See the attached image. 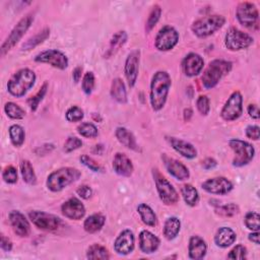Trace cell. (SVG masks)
<instances>
[{
	"label": "cell",
	"mask_w": 260,
	"mask_h": 260,
	"mask_svg": "<svg viewBox=\"0 0 260 260\" xmlns=\"http://www.w3.org/2000/svg\"><path fill=\"white\" fill-rule=\"evenodd\" d=\"M172 85V79L167 71H157L153 74L150 81L149 101L153 111L164 108Z\"/></svg>",
	"instance_id": "1"
},
{
	"label": "cell",
	"mask_w": 260,
	"mask_h": 260,
	"mask_svg": "<svg viewBox=\"0 0 260 260\" xmlns=\"http://www.w3.org/2000/svg\"><path fill=\"white\" fill-rule=\"evenodd\" d=\"M80 176L81 173L79 170L72 167H63L52 172L48 176L46 185L50 191L60 192L77 181Z\"/></svg>",
	"instance_id": "2"
},
{
	"label": "cell",
	"mask_w": 260,
	"mask_h": 260,
	"mask_svg": "<svg viewBox=\"0 0 260 260\" xmlns=\"http://www.w3.org/2000/svg\"><path fill=\"white\" fill-rule=\"evenodd\" d=\"M36 73L29 68H22L16 71L7 82L8 92L15 96H23L35 84Z\"/></svg>",
	"instance_id": "3"
},
{
	"label": "cell",
	"mask_w": 260,
	"mask_h": 260,
	"mask_svg": "<svg viewBox=\"0 0 260 260\" xmlns=\"http://www.w3.org/2000/svg\"><path fill=\"white\" fill-rule=\"evenodd\" d=\"M232 62L222 60V59H215L212 60L208 66L205 68L202 76L201 81L206 89L213 88L219 80L226 75L232 70Z\"/></svg>",
	"instance_id": "4"
},
{
	"label": "cell",
	"mask_w": 260,
	"mask_h": 260,
	"mask_svg": "<svg viewBox=\"0 0 260 260\" xmlns=\"http://www.w3.org/2000/svg\"><path fill=\"white\" fill-rule=\"evenodd\" d=\"M224 22L225 18L222 15H207L194 21L191 29L198 38H206L218 30L224 24Z\"/></svg>",
	"instance_id": "5"
},
{
	"label": "cell",
	"mask_w": 260,
	"mask_h": 260,
	"mask_svg": "<svg viewBox=\"0 0 260 260\" xmlns=\"http://www.w3.org/2000/svg\"><path fill=\"white\" fill-rule=\"evenodd\" d=\"M32 21H34V15L27 14L16 23V25L12 28V30L10 31L6 40L1 45V48H0L1 56H4L6 53H8V51H10L21 40V38L30 27Z\"/></svg>",
	"instance_id": "6"
},
{
	"label": "cell",
	"mask_w": 260,
	"mask_h": 260,
	"mask_svg": "<svg viewBox=\"0 0 260 260\" xmlns=\"http://www.w3.org/2000/svg\"><path fill=\"white\" fill-rule=\"evenodd\" d=\"M152 175L159 199L166 205H173L179 201V194L174 186L159 173L157 169L152 170Z\"/></svg>",
	"instance_id": "7"
},
{
	"label": "cell",
	"mask_w": 260,
	"mask_h": 260,
	"mask_svg": "<svg viewBox=\"0 0 260 260\" xmlns=\"http://www.w3.org/2000/svg\"><path fill=\"white\" fill-rule=\"evenodd\" d=\"M236 15L243 26L255 30L259 28V12L255 4L247 1L239 3Z\"/></svg>",
	"instance_id": "8"
},
{
	"label": "cell",
	"mask_w": 260,
	"mask_h": 260,
	"mask_svg": "<svg viewBox=\"0 0 260 260\" xmlns=\"http://www.w3.org/2000/svg\"><path fill=\"white\" fill-rule=\"evenodd\" d=\"M230 147L235 152V157L233 159L234 167H244L248 165L255 155V149L252 144L247 141L240 139H231L229 141Z\"/></svg>",
	"instance_id": "9"
},
{
	"label": "cell",
	"mask_w": 260,
	"mask_h": 260,
	"mask_svg": "<svg viewBox=\"0 0 260 260\" xmlns=\"http://www.w3.org/2000/svg\"><path fill=\"white\" fill-rule=\"evenodd\" d=\"M253 38L239 28L232 26L228 29L224 37V45L230 51H240L247 49L253 44Z\"/></svg>",
	"instance_id": "10"
},
{
	"label": "cell",
	"mask_w": 260,
	"mask_h": 260,
	"mask_svg": "<svg viewBox=\"0 0 260 260\" xmlns=\"http://www.w3.org/2000/svg\"><path fill=\"white\" fill-rule=\"evenodd\" d=\"M30 221L38 228L43 231L54 232L59 230L62 224V220L57 215L47 213L45 211L32 210L28 213Z\"/></svg>",
	"instance_id": "11"
},
{
	"label": "cell",
	"mask_w": 260,
	"mask_h": 260,
	"mask_svg": "<svg viewBox=\"0 0 260 260\" xmlns=\"http://www.w3.org/2000/svg\"><path fill=\"white\" fill-rule=\"evenodd\" d=\"M243 113V96L240 91H234L223 105L220 116L224 121H235Z\"/></svg>",
	"instance_id": "12"
},
{
	"label": "cell",
	"mask_w": 260,
	"mask_h": 260,
	"mask_svg": "<svg viewBox=\"0 0 260 260\" xmlns=\"http://www.w3.org/2000/svg\"><path fill=\"white\" fill-rule=\"evenodd\" d=\"M179 42V34L171 25L162 26L154 40V46L159 51H169L173 49Z\"/></svg>",
	"instance_id": "13"
},
{
	"label": "cell",
	"mask_w": 260,
	"mask_h": 260,
	"mask_svg": "<svg viewBox=\"0 0 260 260\" xmlns=\"http://www.w3.org/2000/svg\"><path fill=\"white\" fill-rule=\"evenodd\" d=\"M35 61L39 63H46L49 64L57 69L64 70L68 66V58L64 53L59 50H46L39 53L35 57Z\"/></svg>",
	"instance_id": "14"
},
{
	"label": "cell",
	"mask_w": 260,
	"mask_h": 260,
	"mask_svg": "<svg viewBox=\"0 0 260 260\" xmlns=\"http://www.w3.org/2000/svg\"><path fill=\"white\" fill-rule=\"evenodd\" d=\"M233 183L224 177H214L202 183V189L214 195H225L233 190Z\"/></svg>",
	"instance_id": "15"
},
{
	"label": "cell",
	"mask_w": 260,
	"mask_h": 260,
	"mask_svg": "<svg viewBox=\"0 0 260 260\" xmlns=\"http://www.w3.org/2000/svg\"><path fill=\"white\" fill-rule=\"evenodd\" d=\"M139 62H140V52L139 50L131 51L125 61L124 73L130 87H133L137 81L138 71H139Z\"/></svg>",
	"instance_id": "16"
},
{
	"label": "cell",
	"mask_w": 260,
	"mask_h": 260,
	"mask_svg": "<svg viewBox=\"0 0 260 260\" xmlns=\"http://www.w3.org/2000/svg\"><path fill=\"white\" fill-rule=\"evenodd\" d=\"M204 60L197 53H189L182 61V69L186 76H197L203 69Z\"/></svg>",
	"instance_id": "17"
},
{
	"label": "cell",
	"mask_w": 260,
	"mask_h": 260,
	"mask_svg": "<svg viewBox=\"0 0 260 260\" xmlns=\"http://www.w3.org/2000/svg\"><path fill=\"white\" fill-rule=\"evenodd\" d=\"M161 159L164 161V165L167 169V171L177 180L179 181H184L189 179L190 177V172L188 168L178 159H175L173 157L168 156L167 154L161 155Z\"/></svg>",
	"instance_id": "18"
},
{
	"label": "cell",
	"mask_w": 260,
	"mask_h": 260,
	"mask_svg": "<svg viewBox=\"0 0 260 260\" xmlns=\"http://www.w3.org/2000/svg\"><path fill=\"white\" fill-rule=\"evenodd\" d=\"M61 211L65 217L69 219L79 220L85 214V207L78 198L71 197L62 204Z\"/></svg>",
	"instance_id": "19"
},
{
	"label": "cell",
	"mask_w": 260,
	"mask_h": 260,
	"mask_svg": "<svg viewBox=\"0 0 260 260\" xmlns=\"http://www.w3.org/2000/svg\"><path fill=\"white\" fill-rule=\"evenodd\" d=\"M135 238L130 230L122 231L114 242V250L119 255H128L134 250Z\"/></svg>",
	"instance_id": "20"
},
{
	"label": "cell",
	"mask_w": 260,
	"mask_h": 260,
	"mask_svg": "<svg viewBox=\"0 0 260 260\" xmlns=\"http://www.w3.org/2000/svg\"><path fill=\"white\" fill-rule=\"evenodd\" d=\"M10 225L13 232L19 237H28L30 234V225L24 214L18 210H12L8 214Z\"/></svg>",
	"instance_id": "21"
},
{
	"label": "cell",
	"mask_w": 260,
	"mask_h": 260,
	"mask_svg": "<svg viewBox=\"0 0 260 260\" xmlns=\"http://www.w3.org/2000/svg\"><path fill=\"white\" fill-rule=\"evenodd\" d=\"M115 173L122 177H130L134 171L132 160L123 152H117L113 159Z\"/></svg>",
	"instance_id": "22"
},
{
	"label": "cell",
	"mask_w": 260,
	"mask_h": 260,
	"mask_svg": "<svg viewBox=\"0 0 260 260\" xmlns=\"http://www.w3.org/2000/svg\"><path fill=\"white\" fill-rule=\"evenodd\" d=\"M159 239L149 231L143 230L139 234V248L145 254L154 253L159 247Z\"/></svg>",
	"instance_id": "23"
},
{
	"label": "cell",
	"mask_w": 260,
	"mask_h": 260,
	"mask_svg": "<svg viewBox=\"0 0 260 260\" xmlns=\"http://www.w3.org/2000/svg\"><path fill=\"white\" fill-rule=\"evenodd\" d=\"M189 257L194 260H199L205 257L207 252V245L203 238L199 236H192L188 245Z\"/></svg>",
	"instance_id": "24"
},
{
	"label": "cell",
	"mask_w": 260,
	"mask_h": 260,
	"mask_svg": "<svg viewBox=\"0 0 260 260\" xmlns=\"http://www.w3.org/2000/svg\"><path fill=\"white\" fill-rule=\"evenodd\" d=\"M169 141L171 146L182 156L189 159L195 158L197 156V150L190 142L176 137H170Z\"/></svg>",
	"instance_id": "25"
},
{
	"label": "cell",
	"mask_w": 260,
	"mask_h": 260,
	"mask_svg": "<svg viewBox=\"0 0 260 260\" xmlns=\"http://www.w3.org/2000/svg\"><path fill=\"white\" fill-rule=\"evenodd\" d=\"M237 239L236 233L228 226H221L214 236V243L219 248H228L235 243Z\"/></svg>",
	"instance_id": "26"
},
{
	"label": "cell",
	"mask_w": 260,
	"mask_h": 260,
	"mask_svg": "<svg viewBox=\"0 0 260 260\" xmlns=\"http://www.w3.org/2000/svg\"><path fill=\"white\" fill-rule=\"evenodd\" d=\"M115 135L118 141L121 144H123L125 147L131 150H138V145L134 135L125 127H118L115 131Z\"/></svg>",
	"instance_id": "27"
},
{
	"label": "cell",
	"mask_w": 260,
	"mask_h": 260,
	"mask_svg": "<svg viewBox=\"0 0 260 260\" xmlns=\"http://www.w3.org/2000/svg\"><path fill=\"white\" fill-rule=\"evenodd\" d=\"M127 38L128 37L125 30H119L115 32L110 40V45L105 54V58H109L113 56L115 53H117L120 50V48L124 46V44L127 41Z\"/></svg>",
	"instance_id": "28"
},
{
	"label": "cell",
	"mask_w": 260,
	"mask_h": 260,
	"mask_svg": "<svg viewBox=\"0 0 260 260\" xmlns=\"http://www.w3.org/2000/svg\"><path fill=\"white\" fill-rule=\"evenodd\" d=\"M106 222V217L101 213H93L86 217V219L83 222V229L89 233L94 234L102 230Z\"/></svg>",
	"instance_id": "29"
},
{
	"label": "cell",
	"mask_w": 260,
	"mask_h": 260,
	"mask_svg": "<svg viewBox=\"0 0 260 260\" xmlns=\"http://www.w3.org/2000/svg\"><path fill=\"white\" fill-rule=\"evenodd\" d=\"M111 96L120 104H125L127 102V90L125 83L121 78H115L111 84Z\"/></svg>",
	"instance_id": "30"
},
{
	"label": "cell",
	"mask_w": 260,
	"mask_h": 260,
	"mask_svg": "<svg viewBox=\"0 0 260 260\" xmlns=\"http://www.w3.org/2000/svg\"><path fill=\"white\" fill-rule=\"evenodd\" d=\"M181 229V221L178 217L176 216H171L169 217L164 224V229H162V233L166 239L168 240H173L175 239Z\"/></svg>",
	"instance_id": "31"
},
{
	"label": "cell",
	"mask_w": 260,
	"mask_h": 260,
	"mask_svg": "<svg viewBox=\"0 0 260 260\" xmlns=\"http://www.w3.org/2000/svg\"><path fill=\"white\" fill-rule=\"evenodd\" d=\"M137 212L144 224L148 226H154L156 224V221H157L156 214L154 213V211L149 205L145 203H140L137 206Z\"/></svg>",
	"instance_id": "32"
},
{
	"label": "cell",
	"mask_w": 260,
	"mask_h": 260,
	"mask_svg": "<svg viewBox=\"0 0 260 260\" xmlns=\"http://www.w3.org/2000/svg\"><path fill=\"white\" fill-rule=\"evenodd\" d=\"M181 195L185 203L189 206H195L199 200L198 191L191 184H185L181 187Z\"/></svg>",
	"instance_id": "33"
},
{
	"label": "cell",
	"mask_w": 260,
	"mask_h": 260,
	"mask_svg": "<svg viewBox=\"0 0 260 260\" xmlns=\"http://www.w3.org/2000/svg\"><path fill=\"white\" fill-rule=\"evenodd\" d=\"M20 173L23 182L28 185H36L37 183V176L35 170L29 160L23 159L20 162Z\"/></svg>",
	"instance_id": "34"
},
{
	"label": "cell",
	"mask_w": 260,
	"mask_h": 260,
	"mask_svg": "<svg viewBox=\"0 0 260 260\" xmlns=\"http://www.w3.org/2000/svg\"><path fill=\"white\" fill-rule=\"evenodd\" d=\"M50 36V29L48 27L42 29L41 31H39L37 35H35L34 37L29 38L25 43H23L22 45V50L23 51H28L34 49L35 47L39 46L40 44H42L44 41H46Z\"/></svg>",
	"instance_id": "35"
},
{
	"label": "cell",
	"mask_w": 260,
	"mask_h": 260,
	"mask_svg": "<svg viewBox=\"0 0 260 260\" xmlns=\"http://www.w3.org/2000/svg\"><path fill=\"white\" fill-rule=\"evenodd\" d=\"M8 132H9L10 141L14 146L19 147L23 144L25 133H24V129L20 125H17V124L11 125L8 129Z\"/></svg>",
	"instance_id": "36"
},
{
	"label": "cell",
	"mask_w": 260,
	"mask_h": 260,
	"mask_svg": "<svg viewBox=\"0 0 260 260\" xmlns=\"http://www.w3.org/2000/svg\"><path fill=\"white\" fill-rule=\"evenodd\" d=\"M86 257L88 259H109L110 254L106 247L100 245V244H92L88 247L86 252Z\"/></svg>",
	"instance_id": "37"
},
{
	"label": "cell",
	"mask_w": 260,
	"mask_h": 260,
	"mask_svg": "<svg viewBox=\"0 0 260 260\" xmlns=\"http://www.w3.org/2000/svg\"><path fill=\"white\" fill-rule=\"evenodd\" d=\"M4 112L7 115V117L13 120H20L25 116L24 110L13 102H7L4 105Z\"/></svg>",
	"instance_id": "38"
},
{
	"label": "cell",
	"mask_w": 260,
	"mask_h": 260,
	"mask_svg": "<svg viewBox=\"0 0 260 260\" xmlns=\"http://www.w3.org/2000/svg\"><path fill=\"white\" fill-rule=\"evenodd\" d=\"M47 90H48V82L46 81V82H44L43 85L40 87L39 91H38L35 95L30 96V98L26 101V103H27L29 109H30L32 112H35V111L38 109L40 103L42 102V100L44 99L45 94L47 93Z\"/></svg>",
	"instance_id": "39"
},
{
	"label": "cell",
	"mask_w": 260,
	"mask_h": 260,
	"mask_svg": "<svg viewBox=\"0 0 260 260\" xmlns=\"http://www.w3.org/2000/svg\"><path fill=\"white\" fill-rule=\"evenodd\" d=\"M77 132L85 138H94L98 136L99 131L94 124L90 122H83L77 126Z\"/></svg>",
	"instance_id": "40"
},
{
	"label": "cell",
	"mask_w": 260,
	"mask_h": 260,
	"mask_svg": "<svg viewBox=\"0 0 260 260\" xmlns=\"http://www.w3.org/2000/svg\"><path fill=\"white\" fill-rule=\"evenodd\" d=\"M160 15H161V8H160L159 5L155 4L152 7V9H151V11H150V13H149V15L147 17L146 23H145V30H146V32H149L154 27V25L159 20Z\"/></svg>",
	"instance_id": "41"
},
{
	"label": "cell",
	"mask_w": 260,
	"mask_h": 260,
	"mask_svg": "<svg viewBox=\"0 0 260 260\" xmlns=\"http://www.w3.org/2000/svg\"><path fill=\"white\" fill-rule=\"evenodd\" d=\"M260 215L258 212L255 211H250L245 215V225L247 229L251 230L252 232H256L260 230V223H259Z\"/></svg>",
	"instance_id": "42"
},
{
	"label": "cell",
	"mask_w": 260,
	"mask_h": 260,
	"mask_svg": "<svg viewBox=\"0 0 260 260\" xmlns=\"http://www.w3.org/2000/svg\"><path fill=\"white\" fill-rule=\"evenodd\" d=\"M215 212L217 214H219L220 216H224V217H230L233 216L235 214H237L239 212V206L235 203H229V204H224V205H219L216 207Z\"/></svg>",
	"instance_id": "43"
},
{
	"label": "cell",
	"mask_w": 260,
	"mask_h": 260,
	"mask_svg": "<svg viewBox=\"0 0 260 260\" xmlns=\"http://www.w3.org/2000/svg\"><path fill=\"white\" fill-rule=\"evenodd\" d=\"M65 117L68 122H79L83 119L84 113L81 108L77 106H72L66 111Z\"/></svg>",
	"instance_id": "44"
},
{
	"label": "cell",
	"mask_w": 260,
	"mask_h": 260,
	"mask_svg": "<svg viewBox=\"0 0 260 260\" xmlns=\"http://www.w3.org/2000/svg\"><path fill=\"white\" fill-rule=\"evenodd\" d=\"M94 74L91 71L86 72L83 77H82V81H81V88L83 90L84 93L86 94H90L93 87H94Z\"/></svg>",
	"instance_id": "45"
},
{
	"label": "cell",
	"mask_w": 260,
	"mask_h": 260,
	"mask_svg": "<svg viewBox=\"0 0 260 260\" xmlns=\"http://www.w3.org/2000/svg\"><path fill=\"white\" fill-rule=\"evenodd\" d=\"M79 159H80V161H81V164H82L83 166H85L87 169H89V170L92 171V172H96V173L99 172V173H101V172L104 171L103 167H102L98 161H95L92 157H90L89 155L82 154V155L79 157Z\"/></svg>",
	"instance_id": "46"
},
{
	"label": "cell",
	"mask_w": 260,
	"mask_h": 260,
	"mask_svg": "<svg viewBox=\"0 0 260 260\" xmlns=\"http://www.w3.org/2000/svg\"><path fill=\"white\" fill-rule=\"evenodd\" d=\"M3 181L7 184H14L17 182V171L12 166H7L2 172Z\"/></svg>",
	"instance_id": "47"
},
{
	"label": "cell",
	"mask_w": 260,
	"mask_h": 260,
	"mask_svg": "<svg viewBox=\"0 0 260 260\" xmlns=\"http://www.w3.org/2000/svg\"><path fill=\"white\" fill-rule=\"evenodd\" d=\"M196 107L201 115L206 116L210 111L209 99L206 95H199L196 101Z\"/></svg>",
	"instance_id": "48"
},
{
	"label": "cell",
	"mask_w": 260,
	"mask_h": 260,
	"mask_svg": "<svg viewBox=\"0 0 260 260\" xmlns=\"http://www.w3.org/2000/svg\"><path fill=\"white\" fill-rule=\"evenodd\" d=\"M229 259H246L247 258V248L243 245H237L228 254Z\"/></svg>",
	"instance_id": "49"
},
{
	"label": "cell",
	"mask_w": 260,
	"mask_h": 260,
	"mask_svg": "<svg viewBox=\"0 0 260 260\" xmlns=\"http://www.w3.org/2000/svg\"><path fill=\"white\" fill-rule=\"evenodd\" d=\"M81 145H82L81 139H79L76 136H69L64 143V150L65 152H71L81 147Z\"/></svg>",
	"instance_id": "50"
},
{
	"label": "cell",
	"mask_w": 260,
	"mask_h": 260,
	"mask_svg": "<svg viewBox=\"0 0 260 260\" xmlns=\"http://www.w3.org/2000/svg\"><path fill=\"white\" fill-rule=\"evenodd\" d=\"M246 136L253 140H258L260 136V129L257 125H249L246 128Z\"/></svg>",
	"instance_id": "51"
},
{
	"label": "cell",
	"mask_w": 260,
	"mask_h": 260,
	"mask_svg": "<svg viewBox=\"0 0 260 260\" xmlns=\"http://www.w3.org/2000/svg\"><path fill=\"white\" fill-rule=\"evenodd\" d=\"M76 193H77V195L80 198L88 199L91 196V194H92V190H91V188L88 185H81V186H79L77 188Z\"/></svg>",
	"instance_id": "52"
},
{
	"label": "cell",
	"mask_w": 260,
	"mask_h": 260,
	"mask_svg": "<svg viewBox=\"0 0 260 260\" xmlns=\"http://www.w3.org/2000/svg\"><path fill=\"white\" fill-rule=\"evenodd\" d=\"M248 114L252 119L258 120L260 117V112H259V108L257 105L255 104H251L248 106Z\"/></svg>",
	"instance_id": "53"
},
{
	"label": "cell",
	"mask_w": 260,
	"mask_h": 260,
	"mask_svg": "<svg viewBox=\"0 0 260 260\" xmlns=\"http://www.w3.org/2000/svg\"><path fill=\"white\" fill-rule=\"evenodd\" d=\"M0 246H1V249L3 251L9 252L12 249V242L5 235L2 234L1 235V244H0Z\"/></svg>",
	"instance_id": "54"
},
{
	"label": "cell",
	"mask_w": 260,
	"mask_h": 260,
	"mask_svg": "<svg viewBox=\"0 0 260 260\" xmlns=\"http://www.w3.org/2000/svg\"><path fill=\"white\" fill-rule=\"evenodd\" d=\"M54 149V145L53 144H45L43 146H40L38 148L35 149V152L38 154V155H45L47 154L48 152L52 151Z\"/></svg>",
	"instance_id": "55"
},
{
	"label": "cell",
	"mask_w": 260,
	"mask_h": 260,
	"mask_svg": "<svg viewBox=\"0 0 260 260\" xmlns=\"http://www.w3.org/2000/svg\"><path fill=\"white\" fill-rule=\"evenodd\" d=\"M217 166V162L214 158L212 157H206L203 161H202V167L205 170H211L213 168H215Z\"/></svg>",
	"instance_id": "56"
},
{
	"label": "cell",
	"mask_w": 260,
	"mask_h": 260,
	"mask_svg": "<svg viewBox=\"0 0 260 260\" xmlns=\"http://www.w3.org/2000/svg\"><path fill=\"white\" fill-rule=\"evenodd\" d=\"M81 75H82V67H80V66L75 67L72 72V78L75 83H77L81 79Z\"/></svg>",
	"instance_id": "57"
},
{
	"label": "cell",
	"mask_w": 260,
	"mask_h": 260,
	"mask_svg": "<svg viewBox=\"0 0 260 260\" xmlns=\"http://www.w3.org/2000/svg\"><path fill=\"white\" fill-rule=\"evenodd\" d=\"M259 231H256V232H252L250 235H249V240L251 242H253L254 244L256 245H259Z\"/></svg>",
	"instance_id": "58"
},
{
	"label": "cell",
	"mask_w": 260,
	"mask_h": 260,
	"mask_svg": "<svg viewBox=\"0 0 260 260\" xmlns=\"http://www.w3.org/2000/svg\"><path fill=\"white\" fill-rule=\"evenodd\" d=\"M192 116H193V111H192V109L187 108V109L184 110V112H183V118H184V120H185L186 122L190 121V119L192 118Z\"/></svg>",
	"instance_id": "59"
}]
</instances>
